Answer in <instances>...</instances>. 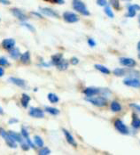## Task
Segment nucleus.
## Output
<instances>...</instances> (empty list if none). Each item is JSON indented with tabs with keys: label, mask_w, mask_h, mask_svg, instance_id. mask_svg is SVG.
<instances>
[{
	"label": "nucleus",
	"mask_w": 140,
	"mask_h": 155,
	"mask_svg": "<svg viewBox=\"0 0 140 155\" xmlns=\"http://www.w3.org/2000/svg\"><path fill=\"white\" fill-rule=\"evenodd\" d=\"M70 63L72 65H77L79 63V59L76 58V57H73V58L70 59Z\"/></svg>",
	"instance_id": "nucleus-38"
},
{
	"label": "nucleus",
	"mask_w": 140,
	"mask_h": 155,
	"mask_svg": "<svg viewBox=\"0 0 140 155\" xmlns=\"http://www.w3.org/2000/svg\"><path fill=\"white\" fill-rule=\"evenodd\" d=\"M104 12H105V14L109 17V18H114V13H113V10L111 9V7L109 6H105V8H104Z\"/></svg>",
	"instance_id": "nucleus-29"
},
{
	"label": "nucleus",
	"mask_w": 140,
	"mask_h": 155,
	"mask_svg": "<svg viewBox=\"0 0 140 155\" xmlns=\"http://www.w3.org/2000/svg\"><path fill=\"white\" fill-rule=\"evenodd\" d=\"M39 11L41 12V14H43L45 16H49V17H53V18H60L59 14L54 11L52 8L49 7H40Z\"/></svg>",
	"instance_id": "nucleus-8"
},
{
	"label": "nucleus",
	"mask_w": 140,
	"mask_h": 155,
	"mask_svg": "<svg viewBox=\"0 0 140 155\" xmlns=\"http://www.w3.org/2000/svg\"><path fill=\"white\" fill-rule=\"evenodd\" d=\"M123 84L127 87H134V88H139L140 87V79H136V77L127 78L123 80Z\"/></svg>",
	"instance_id": "nucleus-6"
},
{
	"label": "nucleus",
	"mask_w": 140,
	"mask_h": 155,
	"mask_svg": "<svg viewBox=\"0 0 140 155\" xmlns=\"http://www.w3.org/2000/svg\"><path fill=\"white\" fill-rule=\"evenodd\" d=\"M138 22H139V26H140V14H138Z\"/></svg>",
	"instance_id": "nucleus-47"
},
{
	"label": "nucleus",
	"mask_w": 140,
	"mask_h": 155,
	"mask_svg": "<svg viewBox=\"0 0 140 155\" xmlns=\"http://www.w3.org/2000/svg\"><path fill=\"white\" fill-rule=\"evenodd\" d=\"M107 0H97V5H99V6H103V7H105V6H107Z\"/></svg>",
	"instance_id": "nucleus-35"
},
{
	"label": "nucleus",
	"mask_w": 140,
	"mask_h": 155,
	"mask_svg": "<svg viewBox=\"0 0 140 155\" xmlns=\"http://www.w3.org/2000/svg\"><path fill=\"white\" fill-rule=\"evenodd\" d=\"M110 4L115 10H120V1L119 0H110Z\"/></svg>",
	"instance_id": "nucleus-33"
},
{
	"label": "nucleus",
	"mask_w": 140,
	"mask_h": 155,
	"mask_svg": "<svg viewBox=\"0 0 140 155\" xmlns=\"http://www.w3.org/2000/svg\"><path fill=\"white\" fill-rule=\"evenodd\" d=\"M34 142H35L36 145L38 146V147H43V141L39 136H34Z\"/></svg>",
	"instance_id": "nucleus-30"
},
{
	"label": "nucleus",
	"mask_w": 140,
	"mask_h": 155,
	"mask_svg": "<svg viewBox=\"0 0 140 155\" xmlns=\"http://www.w3.org/2000/svg\"><path fill=\"white\" fill-rule=\"evenodd\" d=\"M45 112H48L49 114L51 115H53V116H57L60 114V110H58L57 108H54V107H45Z\"/></svg>",
	"instance_id": "nucleus-27"
},
{
	"label": "nucleus",
	"mask_w": 140,
	"mask_h": 155,
	"mask_svg": "<svg viewBox=\"0 0 140 155\" xmlns=\"http://www.w3.org/2000/svg\"><path fill=\"white\" fill-rule=\"evenodd\" d=\"M39 155H49L51 154V150L47 147H42V149L38 151Z\"/></svg>",
	"instance_id": "nucleus-31"
},
{
	"label": "nucleus",
	"mask_w": 140,
	"mask_h": 155,
	"mask_svg": "<svg viewBox=\"0 0 140 155\" xmlns=\"http://www.w3.org/2000/svg\"><path fill=\"white\" fill-rule=\"evenodd\" d=\"M101 89L100 88H97V87H87L86 89H84L83 93L87 97H91L97 95L98 94H100Z\"/></svg>",
	"instance_id": "nucleus-12"
},
{
	"label": "nucleus",
	"mask_w": 140,
	"mask_h": 155,
	"mask_svg": "<svg viewBox=\"0 0 140 155\" xmlns=\"http://www.w3.org/2000/svg\"><path fill=\"white\" fill-rule=\"evenodd\" d=\"M21 149H22L23 151H28L29 148H30V146H29L27 143H21Z\"/></svg>",
	"instance_id": "nucleus-39"
},
{
	"label": "nucleus",
	"mask_w": 140,
	"mask_h": 155,
	"mask_svg": "<svg viewBox=\"0 0 140 155\" xmlns=\"http://www.w3.org/2000/svg\"><path fill=\"white\" fill-rule=\"evenodd\" d=\"M31 14H33V15H35V16H36V17H38V18H43L42 14H40L36 13V12H32V13H31Z\"/></svg>",
	"instance_id": "nucleus-43"
},
{
	"label": "nucleus",
	"mask_w": 140,
	"mask_h": 155,
	"mask_svg": "<svg viewBox=\"0 0 140 155\" xmlns=\"http://www.w3.org/2000/svg\"><path fill=\"white\" fill-rule=\"evenodd\" d=\"M8 80H9L10 82H12L13 84L16 85V86L19 87H21V88H25V87H26V82H25V80L22 79L11 77V78L8 79Z\"/></svg>",
	"instance_id": "nucleus-15"
},
{
	"label": "nucleus",
	"mask_w": 140,
	"mask_h": 155,
	"mask_svg": "<svg viewBox=\"0 0 140 155\" xmlns=\"http://www.w3.org/2000/svg\"><path fill=\"white\" fill-rule=\"evenodd\" d=\"M21 135H22V136H23V138L26 140V143L30 146V148H33V149H35L36 147H35V144L33 143V142L31 141V139L29 138V134H28V130L24 128V127H22L21 128Z\"/></svg>",
	"instance_id": "nucleus-16"
},
{
	"label": "nucleus",
	"mask_w": 140,
	"mask_h": 155,
	"mask_svg": "<svg viewBox=\"0 0 140 155\" xmlns=\"http://www.w3.org/2000/svg\"><path fill=\"white\" fill-rule=\"evenodd\" d=\"M0 4L5 5V6H9L11 2H10V0H0Z\"/></svg>",
	"instance_id": "nucleus-42"
},
{
	"label": "nucleus",
	"mask_w": 140,
	"mask_h": 155,
	"mask_svg": "<svg viewBox=\"0 0 140 155\" xmlns=\"http://www.w3.org/2000/svg\"><path fill=\"white\" fill-rule=\"evenodd\" d=\"M128 73L127 70L125 69H122V68H117L114 71V74L117 77H122V76H124Z\"/></svg>",
	"instance_id": "nucleus-28"
},
{
	"label": "nucleus",
	"mask_w": 140,
	"mask_h": 155,
	"mask_svg": "<svg viewBox=\"0 0 140 155\" xmlns=\"http://www.w3.org/2000/svg\"><path fill=\"white\" fill-rule=\"evenodd\" d=\"M2 46L10 51L15 47V40L14 38H6L2 41Z\"/></svg>",
	"instance_id": "nucleus-13"
},
{
	"label": "nucleus",
	"mask_w": 140,
	"mask_h": 155,
	"mask_svg": "<svg viewBox=\"0 0 140 155\" xmlns=\"http://www.w3.org/2000/svg\"><path fill=\"white\" fill-rule=\"evenodd\" d=\"M21 25L23 26V27H25L26 29H28V30L29 31H31V32H35V31H36V29H35L31 24H29V23H28V22H22L21 23Z\"/></svg>",
	"instance_id": "nucleus-32"
},
{
	"label": "nucleus",
	"mask_w": 140,
	"mask_h": 155,
	"mask_svg": "<svg viewBox=\"0 0 140 155\" xmlns=\"http://www.w3.org/2000/svg\"><path fill=\"white\" fill-rule=\"evenodd\" d=\"M30 100H31V98H30V96L28 94H22L21 98V105H22L23 108H28Z\"/></svg>",
	"instance_id": "nucleus-18"
},
{
	"label": "nucleus",
	"mask_w": 140,
	"mask_h": 155,
	"mask_svg": "<svg viewBox=\"0 0 140 155\" xmlns=\"http://www.w3.org/2000/svg\"><path fill=\"white\" fill-rule=\"evenodd\" d=\"M63 59V56L62 54H56L54 56H52V61H51V63L52 65H54V66H57L59 64V63Z\"/></svg>",
	"instance_id": "nucleus-21"
},
{
	"label": "nucleus",
	"mask_w": 140,
	"mask_h": 155,
	"mask_svg": "<svg viewBox=\"0 0 140 155\" xmlns=\"http://www.w3.org/2000/svg\"><path fill=\"white\" fill-rule=\"evenodd\" d=\"M72 7L75 11L79 13L83 16H90V13L88 10L86 5L82 1V0H73L72 1Z\"/></svg>",
	"instance_id": "nucleus-1"
},
{
	"label": "nucleus",
	"mask_w": 140,
	"mask_h": 155,
	"mask_svg": "<svg viewBox=\"0 0 140 155\" xmlns=\"http://www.w3.org/2000/svg\"><path fill=\"white\" fill-rule=\"evenodd\" d=\"M20 60L24 64H29L30 63V53H29V52L27 51V52H25V53H23L21 56Z\"/></svg>",
	"instance_id": "nucleus-19"
},
{
	"label": "nucleus",
	"mask_w": 140,
	"mask_h": 155,
	"mask_svg": "<svg viewBox=\"0 0 140 155\" xmlns=\"http://www.w3.org/2000/svg\"><path fill=\"white\" fill-rule=\"evenodd\" d=\"M131 126L135 129L140 128V119L136 114H133V120H132V122H131Z\"/></svg>",
	"instance_id": "nucleus-24"
},
{
	"label": "nucleus",
	"mask_w": 140,
	"mask_h": 155,
	"mask_svg": "<svg viewBox=\"0 0 140 155\" xmlns=\"http://www.w3.org/2000/svg\"><path fill=\"white\" fill-rule=\"evenodd\" d=\"M10 63L6 57H0V66H9Z\"/></svg>",
	"instance_id": "nucleus-34"
},
{
	"label": "nucleus",
	"mask_w": 140,
	"mask_h": 155,
	"mask_svg": "<svg viewBox=\"0 0 140 155\" xmlns=\"http://www.w3.org/2000/svg\"><path fill=\"white\" fill-rule=\"evenodd\" d=\"M110 107H111V110H112L114 112H119L122 111V106H121V105H120V103H119L118 102H116V101H113V102H111Z\"/></svg>",
	"instance_id": "nucleus-22"
},
{
	"label": "nucleus",
	"mask_w": 140,
	"mask_h": 155,
	"mask_svg": "<svg viewBox=\"0 0 140 155\" xmlns=\"http://www.w3.org/2000/svg\"><path fill=\"white\" fill-rule=\"evenodd\" d=\"M8 133H9V135L11 136V137H12L15 142L20 143H23V139H24V138H23L22 135H21V134H19V133H17V132H14V131H13V130L8 131Z\"/></svg>",
	"instance_id": "nucleus-17"
},
{
	"label": "nucleus",
	"mask_w": 140,
	"mask_h": 155,
	"mask_svg": "<svg viewBox=\"0 0 140 155\" xmlns=\"http://www.w3.org/2000/svg\"><path fill=\"white\" fill-rule=\"evenodd\" d=\"M60 71H66L68 68V62L67 61V60H65V59H62L60 63H59V64L56 66Z\"/></svg>",
	"instance_id": "nucleus-25"
},
{
	"label": "nucleus",
	"mask_w": 140,
	"mask_h": 155,
	"mask_svg": "<svg viewBox=\"0 0 140 155\" xmlns=\"http://www.w3.org/2000/svg\"><path fill=\"white\" fill-rule=\"evenodd\" d=\"M64 21L68 23H75L79 21V16L73 13V12H69V11H67L63 14L62 15Z\"/></svg>",
	"instance_id": "nucleus-4"
},
{
	"label": "nucleus",
	"mask_w": 140,
	"mask_h": 155,
	"mask_svg": "<svg viewBox=\"0 0 140 155\" xmlns=\"http://www.w3.org/2000/svg\"><path fill=\"white\" fill-rule=\"evenodd\" d=\"M62 131H63V133H64V135H65V137H66L67 142H68L70 145H72V146H74V147H76V146H77V143H76L75 140V138H74V136H72V134H71L69 131H68L67 129H62Z\"/></svg>",
	"instance_id": "nucleus-14"
},
{
	"label": "nucleus",
	"mask_w": 140,
	"mask_h": 155,
	"mask_svg": "<svg viewBox=\"0 0 140 155\" xmlns=\"http://www.w3.org/2000/svg\"><path fill=\"white\" fill-rule=\"evenodd\" d=\"M9 53H10L11 58H13V59H14V60L19 59V58L21 57V52H20V49L17 48V47H14V48H13L12 50H10Z\"/></svg>",
	"instance_id": "nucleus-20"
},
{
	"label": "nucleus",
	"mask_w": 140,
	"mask_h": 155,
	"mask_svg": "<svg viewBox=\"0 0 140 155\" xmlns=\"http://www.w3.org/2000/svg\"><path fill=\"white\" fill-rule=\"evenodd\" d=\"M137 11H140V6L136 5V4L129 5L128 6V13L126 14V17H128V18H133V17H135Z\"/></svg>",
	"instance_id": "nucleus-11"
},
{
	"label": "nucleus",
	"mask_w": 140,
	"mask_h": 155,
	"mask_svg": "<svg viewBox=\"0 0 140 155\" xmlns=\"http://www.w3.org/2000/svg\"><path fill=\"white\" fill-rule=\"evenodd\" d=\"M11 13L13 14V15L14 17H16L17 19H19L21 22H25L28 20V16L22 12V10L19 9V8H12L11 9Z\"/></svg>",
	"instance_id": "nucleus-10"
},
{
	"label": "nucleus",
	"mask_w": 140,
	"mask_h": 155,
	"mask_svg": "<svg viewBox=\"0 0 140 155\" xmlns=\"http://www.w3.org/2000/svg\"><path fill=\"white\" fill-rule=\"evenodd\" d=\"M18 122H19V120H18L17 119H15V118H12V119H10V120H9V121H8V124H10V125H13V124L18 123Z\"/></svg>",
	"instance_id": "nucleus-41"
},
{
	"label": "nucleus",
	"mask_w": 140,
	"mask_h": 155,
	"mask_svg": "<svg viewBox=\"0 0 140 155\" xmlns=\"http://www.w3.org/2000/svg\"><path fill=\"white\" fill-rule=\"evenodd\" d=\"M137 52H138V57L140 58V41L137 44Z\"/></svg>",
	"instance_id": "nucleus-45"
},
{
	"label": "nucleus",
	"mask_w": 140,
	"mask_h": 155,
	"mask_svg": "<svg viewBox=\"0 0 140 155\" xmlns=\"http://www.w3.org/2000/svg\"><path fill=\"white\" fill-rule=\"evenodd\" d=\"M3 114H4V111H3L2 107L0 106V115H3Z\"/></svg>",
	"instance_id": "nucleus-46"
},
{
	"label": "nucleus",
	"mask_w": 140,
	"mask_h": 155,
	"mask_svg": "<svg viewBox=\"0 0 140 155\" xmlns=\"http://www.w3.org/2000/svg\"><path fill=\"white\" fill-rule=\"evenodd\" d=\"M85 100L97 107H104L107 103V100L106 96H104L102 94L99 95V96L94 95V96H91V97H87V98H85Z\"/></svg>",
	"instance_id": "nucleus-2"
},
{
	"label": "nucleus",
	"mask_w": 140,
	"mask_h": 155,
	"mask_svg": "<svg viewBox=\"0 0 140 155\" xmlns=\"http://www.w3.org/2000/svg\"><path fill=\"white\" fill-rule=\"evenodd\" d=\"M94 67H95L96 70H98L99 71H100V72L103 73V74H106V75L110 74V71H109V69L107 68V67L104 66V65H101V64H95Z\"/></svg>",
	"instance_id": "nucleus-23"
},
{
	"label": "nucleus",
	"mask_w": 140,
	"mask_h": 155,
	"mask_svg": "<svg viewBox=\"0 0 140 155\" xmlns=\"http://www.w3.org/2000/svg\"><path fill=\"white\" fill-rule=\"evenodd\" d=\"M88 45H89L90 47H94V46L96 45V42H95V40L93 39V38L90 37V38H88Z\"/></svg>",
	"instance_id": "nucleus-36"
},
{
	"label": "nucleus",
	"mask_w": 140,
	"mask_h": 155,
	"mask_svg": "<svg viewBox=\"0 0 140 155\" xmlns=\"http://www.w3.org/2000/svg\"><path fill=\"white\" fill-rule=\"evenodd\" d=\"M28 115L32 118H36V119H43L44 117V112L40 109V108H36V107H31L28 111Z\"/></svg>",
	"instance_id": "nucleus-7"
},
{
	"label": "nucleus",
	"mask_w": 140,
	"mask_h": 155,
	"mask_svg": "<svg viewBox=\"0 0 140 155\" xmlns=\"http://www.w3.org/2000/svg\"><path fill=\"white\" fill-rule=\"evenodd\" d=\"M129 106L131 108H133L134 110H136V111H137V112H140V105H136V103H130Z\"/></svg>",
	"instance_id": "nucleus-37"
},
{
	"label": "nucleus",
	"mask_w": 140,
	"mask_h": 155,
	"mask_svg": "<svg viewBox=\"0 0 140 155\" xmlns=\"http://www.w3.org/2000/svg\"><path fill=\"white\" fill-rule=\"evenodd\" d=\"M0 136H1L4 139H5V141H6V144L9 146V147H11V148H14V149H15V148H17V144H16V142L11 137V136L9 135V133L8 132H6L4 128H0Z\"/></svg>",
	"instance_id": "nucleus-3"
},
{
	"label": "nucleus",
	"mask_w": 140,
	"mask_h": 155,
	"mask_svg": "<svg viewBox=\"0 0 140 155\" xmlns=\"http://www.w3.org/2000/svg\"><path fill=\"white\" fill-rule=\"evenodd\" d=\"M47 98H48L49 102H52V103H57L60 101L59 96L56 94H53V93H49L47 94Z\"/></svg>",
	"instance_id": "nucleus-26"
},
{
	"label": "nucleus",
	"mask_w": 140,
	"mask_h": 155,
	"mask_svg": "<svg viewBox=\"0 0 140 155\" xmlns=\"http://www.w3.org/2000/svg\"><path fill=\"white\" fill-rule=\"evenodd\" d=\"M122 1H131V0H122Z\"/></svg>",
	"instance_id": "nucleus-48"
},
{
	"label": "nucleus",
	"mask_w": 140,
	"mask_h": 155,
	"mask_svg": "<svg viewBox=\"0 0 140 155\" xmlns=\"http://www.w3.org/2000/svg\"><path fill=\"white\" fill-rule=\"evenodd\" d=\"M52 3H54V4H58V5H63L65 4V1L64 0H49Z\"/></svg>",
	"instance_id": "nucleus-40"
},
{
	"label": "nucleus",
	"mask_w": 140,
	"mask_h": 155,
	"mask_svg": "<svg viewBox=\"0 0 140 155\" xmlns=\"http://www.w3.org/2000/svg\"><path fill=\"white\" fill-rule=\"evenodd\" d=\"M119 62L122 66L127 67V68H133L136 64V63L134 59L129 58V57H122L119 59Z\"/></svg>",
	"instance_id": "nucleus-9"
},
{
	"label": "nucleus",
	"mask_w": 140,
	"mask_h": 155,
	"mask_svg": "<svg viewBox=\"0 0 140 155\" xmlns=\"http://www.w3.org/2000/svg\"><path fill=\"white\" fill-rule=\"evenodd\" d=\"M4 74H5V71H4V69H3L2 67H0V78L3 77Z\"/></svg>",
	"instance_id": "nucleus-44"
},
{
	"label": "nucleus",
	"mask_w": 140,
	"mask_h": 155,
	"mask_svg": "<svg viewBox=\"0 0 140 155\" xmlns=\"http://www.w3.org/2000/svg\"><path fill=\"white\" fill-rule=\"evenodd\" d=\"M114 125L115 129H116L119 133H121V134H122V135H129V128H128L121 120H116L114 121Z\"/></svg>",
	"instance_id": "nucleus-5"
}]
</instances>
